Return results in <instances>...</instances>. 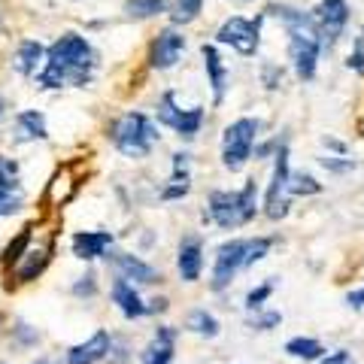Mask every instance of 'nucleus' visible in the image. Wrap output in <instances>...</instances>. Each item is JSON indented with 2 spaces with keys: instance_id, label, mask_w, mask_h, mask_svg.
Instances as JSON below:
<instances>
[{
  "instance_id": "1",
  "label": "nucleus",
  "mask_w": 364,
  "mask_h": 364,
  "mask_svg": "<svg viewBox=\"0 0 364 364\" xmlns=\"http://www.w3.org/2000/svg\"><path fill=\"white\" fill-rule=\"evenodd\" d=\"M95 73V49L85 37L79 33H64L46 49V67L40 70L37 82L43 88H61V85H76L82 88L91 82Z\"/></svg>"
},
{
  "instance_id": "2",
  "label": "nucleus",
  "mask_w": 364,
  "mask_h": 364,
  "mask_svg": "<svg viewBox=\"0 0 364 364\" xmlns=\"http://www.w3.org/2000/svg\"><path fill=\"white\" fill-rule=\"evenodd\" d=\"M267 13H277L286 25L289 33V58L294 64V73H298L301 82H310L316 76V64L318 55H322V33H318V25L310 13H301L294 6H270Z\"/></svg>"
},
{
  "instance_id": "3",
  "label": "nucleus",
  "mask_w": 364,
  "mask_h": 364,
  "mask_svg": "<svg viewBox=\"0 0 364 364\" xmlns=\"http://www.w3.org/2000/svg\"><path fill=\"white\" fill-rule=\"evenodd\" d=\"M258 215V186L249 179L240 191H213L207 200V219L219 225L222 231L249 225Z\"/></svg>"
},
{
  "instance_id": "4",
  "label": "nucleus",
  "mask_w": 364,
  "mask_h": 364,
  "mask_svg": "<svg viewBox=\"0 0 364 364\" xmlns=\"http://www.w3.org/2000/svg\"><path fill=\"white\" fill-rule=\"evenodd\" d=\"M158 136H161L158 124L146 112H124L109 128V140L124 158H146L158 143Z\"/></svg>"
},
{
  "instance_id": "5",
  "label": "nucleus",
  "mask_w": 364,
  "mask_h": 364,
  "mask_svg": "<svg viewBox=\"0 0 364 364\" xmlns=\"http://www.w3.org/2000/svg\"><path fill=\"white\" fill-rule=\"evenodd\" d=\"M258 131H261V122L249 119V116L228 124L225 134H222V164H225V170L240 173V170L246 167V161L252 158Z\"/></svg>"
},
{
  "instance_id": "6",
  "label": "nucleus",
  "mask_w": 364,
  "mask_h": 364,
  "mask_svg": "<svg viewBox=\"0 0 364 364\" xmlns=\"http://www.w3.org/2000/svg\"><path fill=\"white\" fill-rule=\"evenodd\" d=\"M277 164H273V176H270V186H267V195H264V215L270 222H279L289 215V207H291V195H289V143L282 140L277 143Z\"/></svg>"
},
{
  "instance_id": "7",
  "label": "nucleus",
  "mask_w": 364,
  "mask_h": 364,
  "mask_svg": "<svg viewBox=\"0 0 364 364\" xmlns=\"http://www.w3.org/2000/svg\"><path fill=\"white\" fill-rule=\"evenodd\" d=\"M158 124L176 131L182 140H195L203 128V109L200 107L182 109L176 104V91H164L161 100H158Z\"/></svg>"
},
{
  "instance_id": "8",
  "label": "nucleus",
  "mask_w": 364,
  "mask_h": 364,
  "mask_svg": "<svg viewBox=\"0 0 364 364\" xmlns=\"http://www.w3.org/2000/svg\"><path fill=\"white\" fill-rule=\"evenodd\" d=\"M243 267H246V240H225L219 249H215L210 289L213 291H225L237 279V273H240Z\"/></svg>"
},
{
  "instance_id": "9",
  "label": "nucleus",
  "mask_w": 364,
  "mask_h": 364,
  "mask_svg": "<svg viewBox=\"0 0 364 364\" xmlns=\"http://www.w3.org/2000/svg\"><path fill=\"white\" fill-rule=\"evenodd\" d=\"M261 21H264V16H258L255 21L243 18V16H234L219 28L215 40L225 43V46H234L240 55H255L258 43H261Z\"/></svg>"
},
{
  "instance_id": "10",
  "label": "nucleus",
  "mask_w": 364,
  "mask_h": 364,
  "mask_svg": "<svg viewBox=\"0 0 364 364\" xmlns=\"http://www.w3.org/2000/svg\"><path fill=\"white\" fill-rule=\"evenodd\" d=\"M313 18L318 25V33H322V46L325 49H334V43L340 40L346 21H349V6L346 0H322L313 9Z\"/></svg>"
},
{
  "instance_id": "11",
  "label": "nucleus",
  "mask_w": 364,
  "mask_h": 364,
  "mask_svg": "<svg viewBox=\"0 0 364 364\" xmlns=\"http://www.w3.org/2000/svg\"><path fill=\"white\" fill-rule=\"evenodd\" d=\"M107 261H109V267L119 273V277H124V279H131V282H136V286H155V282H161V273H158L149 261H143V258H136V255H131V252H107Z\"/></svg>"
},
{
  "instance_id": "12",
  "label": "nucleus",
  "mask_w": 364,
  "mask_h": 364,
  "mask_svg": "<svg viewBox=\"0 0 364 364\" xmlns=\"http://www.w3.org/2000/svg\"><path fill=\"white\" fill-rule=\"evenodd\" d=\"M186 52V37L176 28L161 31L149 46V67L152 70H170Z\"/></svg>"
},
{
  "instance_id": "13",
  "label": "nucleus",
  "mask_w": 364,
  "mask_h": 364,
  "mask_svg": "<svg viewBox=\"0 0 364 364\" xmlns=\"http://www.w3.org/2000/svg\"><path fill=\"white\" fill-rule=\"evenodd\" d=\"M112 240H116L112 231H76L70 246L79 261H97V258H107Z\"/></svg>"
},
{
  "instance_id": "14",
  "label": "nucleus",
  "mask_w": 364,
  "mask_h": 364,
  "mask_svg": "<svg viewBox=\"0 0 364 364\" xmlns=\"http://www.w3.org/2000/svg\"><path fill=\"white\" fill-rule=\"evenodd\" d=\"M109 346H112V337L104 328H97L85 343H76L67 349V364H97L109 355Z\"/></svg>"
},
{
  "instance_id": "15",
  "label": "nucleus",
  "mask_w": 364,
  "mask_h": 364,
  "mask_svg": "<svg viewBox=\"0 0 364 364\" xmlns=\"http://www.w3.org/2000/svg\"><path fill=\"white\" fill-rule=\"evenodd\" d=\"M109 298H112V304L119 306V313L124 316V318H143V316H149V306L143 304V298L136 294V289H134V282L131 279H124V277H119L116 282H112V289H109Z\"/></svg>"
},
{
  "instance_id": "16",
  "label": "nucleus",
  "mask_w": 364,
  "mask_h": 364,
  "mask_svg": "<svg viewBox=\"0 0 364 364\" xmlns=\"http://www.w3.org/2000/svg\"><path fill=\"white\" fill-rule=\"evenodd\" d=\"M176 267L182 282H198L203 273V243L200 237H186L179 243V255H176Z\"/></svg>"
},
{
  "instance_id": "17",
  "label": "nucleus",
  "mask_w": 364,
  "mask_h": 364,
  "mask_svg": "<svg viewBox=\"0 0 364 364\" xmlns=\"http://www.w3.org/2000/svg\"><path fill=\"white\" fill-rule=\"evenodd\" d=\"M173 355H176V328L158 325V331L149 340V346H146L140 364H173Z\"/></svg>"
},
{
  "instance_id": "18",
  "label": "nucleus",
  "mask_w": 364,
  "mask_h": 364,
  "mask_svg": "<svg viewBox=\"0 0 364 364\" xmlns=\"http://www.w3.org/2000/svg\"><path fill=\"white\" fill-rule=\"evenodd\" d=\"M200 55H203V67H207V79H210V88H213V104L219 107L225 100V91H228V67L222 61V55L215 46H200Z\"/></svg>"
},
{
  "instance_id": "19",
  "label": "nucleus",
  "mask_w": 364,
  "mask_h": 364,
  "mask_svg": "<svg viewBox=\"0 0 364 364\" xmlns=\"http://www.w3.org/2000/svg\"><path fill=\"white\" fill-rule=\"evenodd\" d=\"M49 261H52V243L43 246V249H28L25 258L16 264V279L18 282H33L37 277H43V273H46Z\"/></svg>"
},
{
  "instance_id": "20",
  "label": "nucleus",
  "mask_w": 364,
  "mask_h": 364,
  "mask_svg": "<svg viewBox=\"0 0 364 364\" xmlns=\"http://www.w3.org/2000/svg\"><path fill=\"white\" fill-rule=\"evenodd\" d=\"M46 116L40 109H25L16 116V143H33V140H46Z\"/></svg>"
},
{
  "instance_id": "21",
  "label": "nucleus",
  "mask_w": 364,
  "mask_h": 364,
  "mask_svg": "<svg viewBox=\"0 0 364 364\" xmlns=\"http://www.w3.org/2000/svg\"><path fill=\"white\" fill-rule=\"evenodd\" d=\"M43 55H46V49H43L37 40H25V43H18V52H16V58H13V67H16L21 76H31V73H37V64L43 61Z\"/></svg>"
},
{
  "instance_id": "22",
  "label": "nucleus",
  "mask_w": 364,
  "mask_h": 364,
  "mask_svg": "<svg viewBox=\"0 0 364 364\" xmlns=\"http://www.w3.org/2000/svg\"><path fill=\"white\" fill-rule=\"evenodd\" d=\"M286 355L301 358V361H318V358H325L328 352L316 337H291L286 343Z\"/></svg>"
},
{
  "instance_id": "23",
  "label": "nucleus",
  "mask_w": 364,
  "mask_h": 364,
  "mask_svg": "<svg viewBox=\"0 0 364 364\" xmlns=\"http://www.w3.org/2000/svg\"><path fill=\"white\" fill-rule=\"evenodd\" d=\"M31 231H33V228H31V225H25V228H21V231L13 237V240H9V243L4 246L0 264H4V267H13V264H18V261L25 258V252L31 249Z\"/></svg>"
},
{
  "instance_id": "24",
  "label": "nucleus",
  "mask_w": 364,
  "mask_h": 364,
  "mask_svg": "<svg viewBox=\"0 0 364 364\" xmlns=\"http://www.w3.org/2000/svg\"><path fill=\"white\" fill-rule=\"evenodd\" d=\"M186 328L191 334H198V337H207V340H213V337H219V318H215L213 313H207V310H191L188 313V318H186Z\"/></svg>"
},
{
  "instance_id": "25",
  "label": "nucleus",
  "mask_w": 364,
  "mask_h": 364,
  "mask_svg": "<svg viewBox=\"0 0 364 364\" xmlns=\"http://www.w3.org/2000/svg\"><path fill=\"white\" fill-rule=\"evenodd\" d=\"M124 13H128V18H152L170 13V4L167 0H124Z\"/></svg>"
},
{
  "instance_id": "26",
  "label": "nucleus",
  "mask_w": 364,
  "mask_h": 364,
  "mask_svg": "<svg viewBox=\"0 0 364 364\" xmlns=\"http://www.w3.org/2000/svg\"><path fill=\"white\" fill-rule=\"evenodd\" d=\"M203 9V0H176L173 9H170V21L173 25H188V21H195Z\"/></svg>"
},
{
  "instance_id": "27",
  "label": "nucleus",
  "mask_w": 364,
  "mask_h": 364,
  "mask_svg": "<svg viewBox=\"0 0 364 364\" xmlns=\"http://www.w3.org/2000/svg\"><path fill=\"white\" fill-rule=\"evenodd\" d=\"M191 191V173H170L167 186L161 188V200H182Z\"/></svg>"
},
{
  "instance_id": "28",
  "label": "nucleus",
  "mask_w": 364,
  "mask_h": 364,
  "mask_svg": "<svg viewBox=\"0 0 364 364\" xmlns=\"http://www.w3.org/2000/svg\"><path fill=\"white\" fill-rule=\"evenodd\" d=\"M322 191V182H318L316 176L310 173H291L289 176V195H304V198H310V195H318Z\"/></svg>"
},
{
  "instance_id": "29",
  "label": "nucleus",
  "mask_w": 364,
  "mask_h": 364,
  "mask_svg": "<svg viewBox=\"0 0 364 364\" xmlns=\"http://www.w3.org/2000/svg\"><path fill=\"white\" fill-rule=\"evenodd\" d=\"M279 325H282L279 310H255L246 318V328H252V331H273V328H279Z\"/></svg>"
},
{
  "instance_id": "30",
  "label": "nucleus",
  "mask_w": 364,
  "mask_h": 364,
  "mask_svg": "<svg viewBox=\"0 0 364 364\" xmlns=\"http://www.w3.org/2000/svg\"><path fill=\"white\" fill-rule=\"evenodd\" d=\"M0 188H6V191H16V195H21L18 164L13 161V158H6V155H0Z\"/></svg>"
},
{
  "instance_id": "31",
  "label": "nucleus",
  "mask_w": 364,
  "mask_h": 364,
  "mask_svg": "<svg viewBox=\"0 0 364 364\" xmlns=\"http://www.w3.org/2000/svg\"><path fill=\"white\" fill-rule=\"evenodd\" d=\"M270 246H273V237H249L246 240V267L264 261L267 252H270Z\"/></svg>"
},
{
  "instance_id": "32",
  "label": "nucleus",
  "mask_w": 364,
  "mask_h": 364,
  "mask_svg": "<svg viewBox=\"0 0 364 364\" xmlns=\"http://www.w3.org/2000/svg\"><path fill=\"white\" fill-rule=\"evenodd\" d=\"M273 289H277V282H273V279H267V282H261V286H255L252 291L246 294V310H249V313H255V310H264V304L270 301Z\"/></svg>"
},
{
  "instance_id": "33",
  "label": "nucleus",
  "mask_w": 364,
  "mask_h": 364,
  "mask_svg": "<svg viewBox=\"0 0 364 364\" xmlns=\"http://www.w3.org/2000/svg\"><path fill=\"white\" fill-rule=\"evenodd\" d=\"M73 298H85V301H91L97 294V273L95 270H85L82 277H79L76 282H73Z\"/></svg>"
},
{
  "instance_id": "34",
  "label": "nucleus",
  "mask_w": 364,
  "mask_h": 364,
  "mask_svg": "<svg viewBox=\"0 0 364 364\" xmlns=\"http://www.w3.org/2000/svg\"><path fill=\"white\" fill-rule=\"evenodd\" d=\"M318 164H322L328 173H352V170H355V161L343 158V155H325V158H318Z\"/></svg>"
},
{
  "instance_id": "35",
  "label": "nucleus",
  "mask_w": 364,
  "mask_h": 364,
  "mask_svg": "<svg viewBox=\"0 0 364 364\" xmlns=\"http://www.w3.org/2000/svg\"><path fill=\"white\" fill-rule=\"evenodd\" d=\"M21 210V195L0 188V215H16Z\"/></svg>"
},
{
  "instance_id": "36",
  "label": "nucleus",
  "mask_w": 364,
  "mask_h": 364,
  "mask_svg": "<svg viewBox=\"0 0 364 364\" xmlns=\"http://www.w3.org/2000/svg\"><path fill=\"white\" fill-rule=\"evenodd\" d=\"M349 70H355V73H364V31L358 33V40L355 46H352V52H349Z\"/></svg>"
},
{
  "instance_id": "37",
  "label": "nucleus",
  "mask_w": 364,
  "mask_h": 364,
  "mask_svg": "<svg viewBox=\"0 0 364 364\" xmlns=\"http://www.w3.org/2000/svg\"><path fill=\"white\" fill-rule=\"evenodd\" d=\"M109 364H128V343L124 340H112V346H109Z\"/></svg>"
},
{
  "instance_id": "38",
  "label": "nucleus",
  "mask_w": 364,
  "mask_h": 364,
  "mask_svg": "<svg viewBox=\"0 0 364 364\" xmlns=\"http://www.w3.org/2000/svg\"><path fill=\"white\" fill-rule=\"evenodd\" d=\"M261 79H264V85H267V88H277V85L282 82V67H277V64H264V67H261Z\"/></svg>"
},
{
  "instance_id": "39",
  "label": "nucleus",
  "mask_w": 364,
  "mask_h": 364,
  "mask_svg": "<svg viewBox=\"0 0 364 364\" xmlns=\"http://www.w3.org/2000/svg\"><path fill=\"white\" fill-rule=\"evenodd\" d=\"M316 364H355V358H352L346 349H334V352H328L325 358H318Z\"/></svg>"
},
{
  "instance_id": "40",
  "label": "nucleus",
  "mask_w": 364,
  "mask_h": 364,
  "mask_svg": "<svg viewBox=\"0 0 364 364\" xmlns=\"http://www.w3.org/2000/svg\"><path fill=\"white\" fill-rule=\"evenodd\" d=\"M16 337H18V343H25V346H31V343H37V340H40V334L33 331L31 325H25V322L16 328Z\"/></svg>"
},
{
  "instance_id": "41",
  "label": "nucleus",
  "mask_w": 364,
  "mask_h": 364,
  "mask_svg": "<svg viewBox=\"0 0 364 364\" xmlns=\"http://www.w3.org/2000/svg\"><path fill=\"white\" fill-rule=\"evenodd\" d=\"M346 304L352 306V310H364V289H352L346 294Z\"/></svg>"
},
{
  "instance_id": "42",
  "label": "nucleus",
  "mask_w": 364,
  "mask_h": 364,
  "mask_svg": "<svg viewBox=\"0 0 364 364\" xmlns=\"http://www.w3.org/2000/svg\"><path fill=\"white\" fill-rule=\"evenodd\" d=\"M149 316H158V313H167V298H152L149 304Z\"/></svg>"
},
{
  "instance_id": "43",
  "label": "nucleus",
  "mask_w": 364,
  "mask_h": 364,
  "mask_svg": "<svg viewBox=\"0 0 364 364\" xmlns=\"http://www.w3.org/2000/svg\"><path fill=\"white\" fill-rule=\"evenodd\" d=\"M325 146H328V149H334L337 155H346V146L340 140H334V136H325Z\"/></svg>"
},
{
  "instance_id": "44",
  "label": "nucleus",
  "mask_w": 364,
  "mask_h": 364,
  "mask_svg": "<svg viewBox=\"0 0 364 364\" xmlns=\"http://www.w3.org/2000/svg\"><path fill=\"white\" fill-rule=\"evenodd\" d=\"M4 109H6V104H4V97H0V116H4Z\"/></svg>"
},
{
  "instance_id": "45",
  "label": "nucleus",
  "mask_w": 364,
  "mask_h": 364,
  "mask_svg": "<svg viewBox=\"0 0 364 364\" xmlns=\"http://www.w3.org/2000/svg\"><path fill=\"white\" fill-rule=\"evenodd\" d=\"M37 364H55V361H46V358H40V361H37Z\"/></svg>"
},
{
  "instance_id": "46",
  "label": "nucleus",
  "mask_w": 364,
  "mask_h": 364,
  "mask_svg": "<svg viewBox=\"0 0 364 364\" xmlns=\"http://www.w3.org/2000/svg\"><path fill=\"white\" fill-rule=\"evenodd\" d=\"M361 134H364V122H361Z\"/></svg>"
}]
</instances>
